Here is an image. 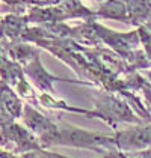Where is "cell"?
<instances>
[{
	"label": "cell",
	"instance_id": "obj_1",
	"mask_svg": "<svg viewBox=\"0 0 151 158\" xmlns=\"http://www.w3.org/2000/svg\"><path fill=\"white\" fill-rule=\"evenodd\" d=\"M6 140H11L18 146V152H26V151H33L39 149L37 139L26 131L24 128H21L20 125H14V123H3V143Z\"/></svg>",
	"mask_w": 151,
	"mask_h": 158
},
{
	"label": "cell",
	"instance_id": "obj_2",
	"mask_svg": "<svg viewBox=\"0 0 151 158\" xmlns=\"http://www.w3.org/2000/svg\"><path fill=\"white\" fill-rule=\"evenodd\" d=\"M116 145L123 149L130 148H144L151 145V128H139L133 131H121L115 137Z\"/></svg>",
	"mask_w": 151,
	"mask_h": 158
},
{
	"label": "cell",
	"instance_id": "obj_3",
	"mask_svg": "<svg viewBox=\"0 0 151 158\" xmlns=\"http://www.w3.org/2000/svg\"><path fill=\"white\" fill-rule=\"evenodd\" d=\"M24 122L33 133L39 134V137H42L44 134H47L49 131H51V130L56 127V125L51 123L47 118L41 116L38 111H35V110L32 109V107H29V106L24 107Z\"/></svg>",
	"mask_w": 151,
	"mask_h": 158
},
{
	"label": "cell",
	"instance_id": "obj_4",
	"mask_svg": "<svg viewBox=\"0 0 151 158\" xmlns=\"http://www.w3.org/2000/svg\"><path fill=\"white\" fill-rule=\"evenodd\" d=\"M2 102H3V109L2 111L6 113L11 118H20L21 116V101L12 94L11 89H8L3 85V95H2Z\"/></svg>",
	"mask_w": 151,
	"mask_h": 158
},
{
	"label": "cell",
	"instance_id": "obj_5",
	"mask_svg": "<svg viewBox=\"0 0 151 158\" xmlns=\"http://www.w3.org/2000/svg\"><path fill=\"white\" fill-rule=\"evenodd\" d=\"M2 158H17V157H12V155H9V154L3 152V154H2Z\"/></svg>",
	"mask_w": 151,
	"mask_h": 158
}]
</instances>
